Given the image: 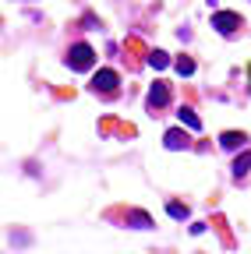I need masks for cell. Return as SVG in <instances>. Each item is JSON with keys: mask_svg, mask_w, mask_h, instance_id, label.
<instances>
[{"mask_svg": "<svg viewBox=\"0 0 251 254\" xmlns=\"http://www.w3.org/2000/svg\"><path fill=\"white\" fill-rule=\"evenodd\" d=\"M244 141H248V134H241V131H223V134H219V145H223V148H244Z\"/></svg>", "mask_w": 251, "mask_h": 254, "instance_id": "6", "label": "cell"}, {"mask_svg": "<svg viewBox=\"0 0 251 254\" xmlns=\"http://www.w3.org/2000/svg\"><path fill=\"white\" fill-rule=\"evenodd\" d=\"M248 173H251V148H248L244 155H237V163H234V177H237V180H244Z\"/></svg>", "mask_w": 251, "mask_h": 254, "instance_id": "7", "label": "cell"}, {"mask_svg": "<svg viewBox=\"0 0 251 254\" xmlns=\"http://www.w3.org/2000/svg\"><path fill=\"white\" fill-rule=\"evenodd\" d=\"M163 145H167L170 152H180V148H187V145H191V138H187L184 131H177V127H173V131H167V134H163Z\"/></svg>", "mask_w": 251, "mask_h": 254, "instance_id": "5", "label": "cell"}, {"mask_svg": "<svg viewBox=\"0 0 251 254\" xmlns=\"http://www.w3.org/2000/svg\"><path fill=\"white\" fill-rule=\"evenodd\" d=\"M149 110H163L167 103H170V88H167V81H156L152 88H149Z\"/></svg>", "mask_w": 251, "mask_h": 254, "instance_id": "3", "label": "cell"}, {"mask_svg": "<svg viewBox=\"0 0 251 254\" xmlns=\"http://www.w3.org/2000/svg\"><path fill=\"white\" fill-rule=\"evenodd\" d=\"M177 74H180V78H191V74H195V60L180 57V60H177Z\"/></svg>", "mask_w": 251, "mask_h": 254, "instance_id": "11", "label": "cell"}, {"mask_svg": "<svg viewBox=\"0 0 251 254\" xmlns=\"http://www.w3.org/2000/svg\"><path fill=\"white\" fill-rule=\"evenodd\" d=\"M167 212H170L173 219H187V205H180V201H170V205H167Z\"/></svg>", "mask_w": 251, "mask_h": 254, "instance_id": "12", "label": "cell"}, {"mask_svg": "<svg viewBox=\"0 0 251 254\" xmlns=\"http://www.w3.org/2000/svg\"><path fill=\"white\" fill-rule=\"evenodd\" d=\"M177 117H180V124L191 127V131H198V127H202V120H198V113H195L191 106H180V110H177Z\"/></svg>", "mask_w": 251, "mask_h": 254, "instance_id": "8", "label": "cell"}, {"mask_svg": "<svg viewBox=\"0 0 251 254\" xmlns=\"http://www.w3.org/2000/svg\"><path fill=\"white\" fill-rule=\"evenodd\" d=\"M92 64H96V50H92L88 43H75L68 50V67L71 71H88Z\"/></svg>", "mask_w": 251, "mask_h": 254, "instance_id": "1", "label": "cell"}, {"mask_svg": "<svg viewBox=\"0 0 251 254\" xmlns=\"http://www.w3.org/2000/svg\"><path fill=\"white\" fill-rule=\"evenodd\" d=\"M167 64H170V57H167L163 50H152V53H149V67H156V71H163Z\"/></svg>", "mask_w": 251, "mask_h": 254, "instance_id": "9", "label": "cell"}, {"mask_svg": "<svg viewBox=\"0 0 251 254\" xmlns=\"http://www.w3.org/2000/svg\"><path fill=\"white\" fill-rule=\"evenodd\" d=\"M117 71H110V67H103V71H96V78H92V92H113L117 88Z\"/></svg>", "mask_w": 251, "mask_h": 254, "instance_id": "4", "label": "cell"}, {"mask_svg": "<svg viewBox=\"0 0 251 254\" xmlns=\"http://www.w3.org/2000/svg\"><path fill=\"white\" fill-rule=\"evenodd\" d=\"M212 28L219 32V36H234V32L241 28V14L237 11H216L212 14Z\"/></svg>", "mask_w": 251, "mask_h": 254, "instance_id": "2", "label": "cell"}, {"mask_svg": "<svg viewBox=\"0 0 251 254\" xmlns=\"http://www.w3.org/2000/svg\"><path fill=\"white\" fill-rule=\"evenodd\" d=\"M128 222H135V230H149V226H152L145 212H128Z\"/></svg>", "mask_w": 251, "mask_h": 254, "instance_id": "10", "label": "cell"}]
</instances>
